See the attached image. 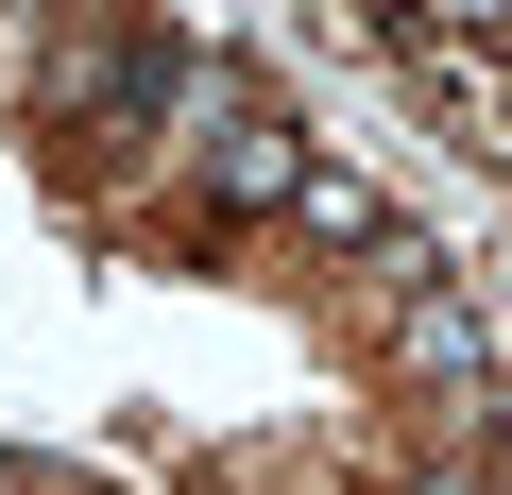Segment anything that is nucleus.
<instances>
[{
	"mask_svg": "<svg viewBox=\"0 0 512 495\" xmlns=\"http://www.w3.org/2000/svg\"><path fill=\"white\" fill-rule=\"evenodd\" d=\"M393 359H410V376H427V393H461V410H478V393H495V359H512V342H495V308H478V291H461V274H444V291H410V308H393Z\"/></svg>",
	"mask_w": 512,
	"mask_h": 495,
	"instance_id": "nucleus-2",
	"label": "nucleus"
},
{
	"mask_svg": "<svg viewBox=\"0 0 512 495\" xmlns=\"http://www.w3.org/2000/svg\"><path fill=\"white\" fill-rule=\"evenodd\" d=\"M291 222L325 239V257H376V222H393V188H376L359 154H308V188H291Z\"/></svg>",
	"mask_w": 512,
	"mask_h": 495,
	"instance_id": "nucleus-3",
	"label": "nucleus"
},
{
	"mask_svg": "<svg viewBox=\"0 0 512 495\" xmlns=\"http://www.w3.org/2000/svg\"><path fill=\"white\" fill-rule=\"evenodd\" d=\"M427 495H478V461H444V478H427Z\"/></svg>",
	"mask_w": 512,
	"mask_h": 495,
	"instance_id": "nucleus-5",
	"label": "nucleus"
},
{
	"mask_svg": "<svg viewBox=\"0 0 512 495\" xmlns=\"http://www.w3.org/2000/svg\"><path fill=\"white\" fill-rule=\"evenodd\" d=\"M478 461L512 478V359H495V393H478Z\"/></svg>",
	"mask_w": 512,
	"mask_h": 495,
	"instance_id": "nucleus-4",
	"label": "nucleus"
},
{
	"mask_svg": "<svg viewBox=\"0 0 512 495\" xmlns=\"http://www.w3.org/2000/svg\"><path fill=\"white\" fill-rule=\"evenodd\" d=\"M478 495H512V478H495V461H478Z\"/></svg>",
	"mask_w": 512,
	"mask_h": 495,
	"instance_id": "nucleus-6",
	"label": "nucleus"
},
{
	"mask_svg": "<svg viewBox=\"0 0 512 495\" xmlns=\"http://www.w3.org/2000/svg\"><path fill=\"white\" fill-rule=\"evenodd\" d=\"M308 120H274V103H239L205 154H188V188H205V222H291V188H308Z\"/></svg>",
	"mask_w": 512,
	"mask_h": 495,
	"instance_id": "nucleus-1",
	"label": "nucleus"
}]
</instances>
